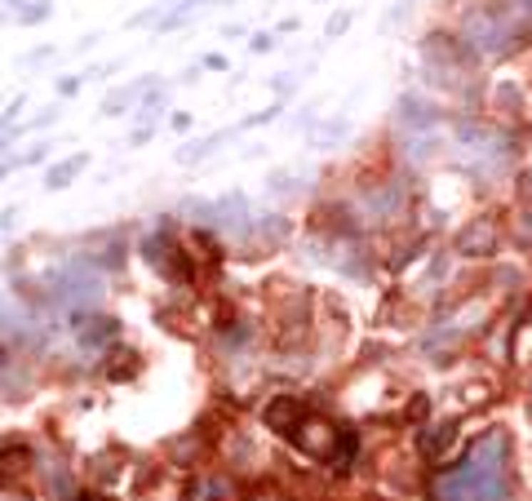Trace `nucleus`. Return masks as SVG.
Segmentation results:
<instances>
[{"mask_svg": "<svg viewBox=\"0 0 532 501\" xmlns=\"http://www.w3.org/2000/svg\"><path fill=\"white\" fill-rule=\"evenodd\" d=\"M435 497L439 501H506V475H479L466 466H448Z\"/></svg>", "mask_w": 532, "mask_h": 501, "instance_id": "nucleus-1", "label": "nucleus"}, {"mask_svg": "<svg viewBox=\"0 0 532 501\" xmlns=\"http://www.w3.org/2000/svg\"><path fill=\"white\" fill-rule=\"evenodd\" d=\"M408 205V191L404 182H395V177H382V182L364 187V213L373 217V222H395V217L404 213Z\"/></svg>", "mask_w": 532, "mask_h": 501, "instance_id": "nucleus-2", "label": "nucleus"}, {"mask_svg": "<svg viewBox=\"0 0 532 501\" xmlns=\"http://www.w3.org/2000/svg\"><path fill=\"white\" fill-rule=\"evenodd\" d=\"M262 422H266V430H275V435H297V426L306 422V404L297 395H275L271 404L262 408Z\"/></svg>", "mask_w": 532, "mask_h": 501, "instance_id": "nucleus-3", "label": "nucleus"}, {"mask_svg": "<svg viewBox=\"0 0 532 501\" xmlns=\"http://www.w3.org/2000/svg\"><path fill=\"white\" fill-rule=\"evenodd\" d=\"M395 115H399V125H408V129H435L439 125V107L426 103L421 93H404L395 103Z\"/></svg>", "mask_w": 532, "mask_h": 501, "instance_id": "nucleus-4", "label": "nucleus"}, {"mask_svg": "<svg viewBox=\"0 0 532 501\" xmlns=\"http://www.w3.org/2000/svg\"><path fill=\"white\" fill-rule=\"evenodd\" d=\"M461 257H479V253H493L497 249V235H493V227L488 222H470V227H461V235H457V244H453Z\"/></svg>", "mask_w": 532, "mask_h": 501, "instance_id": "nucleus-5", "label": "nucleus"}, {"mask_svg": "<svg viewBox=\"0 0 532 501\" xmlns=\"http://www.w3.org/2000/svg\"><path fill=\"white\" fill-rule=\"evenodd\" d=\"M85 165H89V155H85V151H76V155H67V160H58V165H49V173H45V187H49V191L71 187L76 177L85 173Z\"/></svg>", "mask_w": 532, "mask_h": 501, "instance_id": "nucleus-6", "label": "nucleus"}, {"mask_svg": "<svg viewBox=\"0 0 532 501\" xmlns=\"http://www.w3.org/2000/svg\"><path fill=\"white\" fill-rule=\"evenodd\" d=\"M200 453H204V435L191 426L182 439H173V444H169V462H173V466H195Z\"/></svg>", "mask_w": 532, "mask_h": 501, "instance_id": "nucleus-7", "label": "nucleus"}, {"mask_svg": "<svg viewBox=\"0 0 532 501\" xmlns=\"http://www.w3.org/2000/svg\"><path fill=\"white\" fill-rule=\"evenodd\" d=\"M227 497H231V488L222 479H209V475H195L187 484V492H182V501H227Z\"/></svg>", "mask_w": 532, "mask_h": 501, "instance_id": "nucleus-8", "label": "nucleus"}, {"mask_svg": "<svg viewBox=\"0 0 532 501\" xmlns=\"http://www.w3.org/2000/svg\"><path fill=\"white\" fill-rule=\"evenodd\" d=\"M147 89V80H138V85H129V89H116V93H107V103H102V115H125L129 107H133V98Z\"/></svg>", "mask_w": 532, "mask_h": 501, "instance_id": "nucleus-9", "label": "nucleus"}, {"mask_svg": "<svg viewBox=\"0 0 532 501\" xmlns=\"http://www.w3.org/2000/svg\"><path fill=\"white\" fill-rule=\"evenodd\" d=\"M204 5H209V0H173V9H165V18H160V31L182 27V23H187L195 9H204Z\"/></svg>", "mask_w": 532, "mask_h": 501, "instance_id": "nucleus-10", "label": "nucleus"}, {"mask_svg": "<svg viewBox=\"0 0 532 501\" xmlns=\"http://www.w3.org/2000/svg\"><path fill=\"white\" fill-rule=\"evenodd\" d=\"M53 9V0H27V9H18V23L23 27H36V23H45Z\"/></svg>", "mask_w": 532, "mask_h": 501, "instance_id": "nucleus-11", "label": "nucleus"}, {"mask_svg": "<svg viewBox=\"0 0 532 501\" xmlns=\"http://www.w3.org/2000/svg\"><path fill=\"white\" fill-rule=\"evenodd\" d=\"M249 45H253V49L262 53V49H271V45H275V36H271V31H257V36L249 40Z\"/></svg>", "mask_w": 532, "mask_h": 501, "instance_id": "nucleus-12", "label": "nucleus"}, {"mask_svg": "<svg viewBox=\"0 0 532 501\" xmlns=\"http://www.w3.org/2000/svg\"><path fill=\"white\" fill-rule=\"evenodd\" d=\"M249 501H284V497H280L275 488H253V492H249Z\"/></svg>", "mask_w": 532, "mask_h": 501, "instance_id": "nucleus-13", "label": "nucleus"}, {"mask_svg": "<svg viewBox=\"0 0 532 501\" xmlns=\"http://www.w3.org/2000/svg\"><path fill=\"white\" fill-rule=\"evenodd\" d=\"M80 80H85V76H67L63 85H58V93H76V89H80Z\"/></svg>", "mask_w": 532, "mask_h": 501, "instance_id": "nucleus-14", "label": "nucleus"}, {"mask_svg": "<svg viewBox=\"0 0 532 501\" xmlns=\"http://www.w3.org/2000/svg\"><path fill=\"white\" fill-rule=\"evenodd\" d=\"M346 23H351V14H337L333 23H329V36H337V31H346Z\"/></svg>", "mask_w": 532, "mask_h": 501, "instance_id": "nucleus-15", "label": "nucleus"}, {"mask_svg": "<svg viewBox=\"0 0 532 501\" xmlns=\"http://www.w3.org/2000/svg\"><path fill=\"white\" fill-rule=\"evenodd\" d=\"M9 169H18V160H0V177H5Z\"/></svg>", "mask_w": 532, "mask_h": 501, "instance_id": "nucleus-16", "label": "nucleus"}, {"mask_svg": "<svg viewBox=\"0 0 532 501\" xmlns=\"http://www.w3.org/2000/svg\"><path fill=\"white\" fill-rule=\"evenodd\" d=\"M0 5H5V0H0ZM0 18H5V9H0Z\"/></svg>", "mask_w": 532, "mask_h": 501, "instance_id": "nucleus-17", "label": "nucleus"}]
</instances>
